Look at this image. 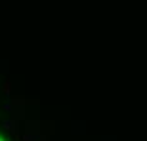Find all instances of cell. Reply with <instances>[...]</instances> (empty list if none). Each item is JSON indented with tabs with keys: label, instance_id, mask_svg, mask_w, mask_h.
<instances>
[{
	"label": "cell",
	"instance_id": "1",
	"mask_svg": "<svg viewBox=\"0 0 147 141\" xmlns=\"http://www.w3.org/2000/svg\"><path fill=\"white\" fill-rule=\"evenodd\" d=\"M13 126H16V122H13V120H6V122H4V128H6V130H10V132H16V128H13Z\"/></svg>",
	"mask_w": 147,
	"mask_h": 141
},
{
	"label": "cell",
	"instance_id": "2",
	"mask_svg": "<svg viewBox=\"0 0 147 141\" xmlns=\"http://www.w3.org/2000/svg\"><path fill=\"white\" fill-rule=\"evenodd\" d=\"M4 93H10V82H6V84H4Z\"/></svg>",
	"mask_w": 147,
	"mask_h": 141
}]
</instances>
